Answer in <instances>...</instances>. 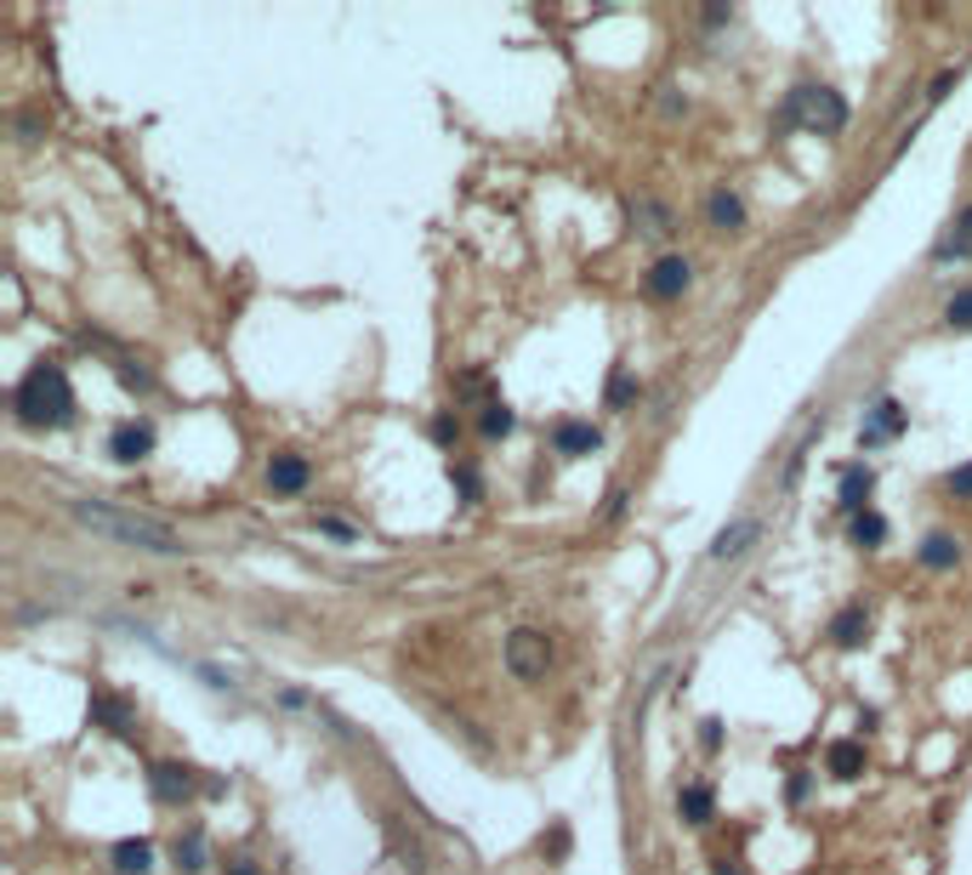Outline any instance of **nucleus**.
I'll list each match as a JSON object with an SVG mask.
<instances>
[{
    "instance_id": "nucleus-1",
    "label": "nucleus",
    "mask_w": 972,
    "mask_h": 875,
    "mask_svg": "<svg viewBox=\"0 0 972 875\" xmlns=\"http://www.w3.org/2000/svg\"><path fill=\"white\" fill-rule=\"evenodd\" d=\"M63 507H68V517L80 523V529H91L109 546H132V552H154V558H183L188 552L183 535L171 529V523H160V517L109 507V500H63Z\"/></svg>"
},
{
    "instance_id": "nucleus-2",
    "label": "nucleus",
    "mask_w": 972,
    "mask_h": 875,
    "mask_svg": "<svg viewBox=\"0 0 972 875\" xmlns=\"http://www.w3.org/2000/svg\"><path fill=\"white\" fill-rule=\"evenodd\" d=\"M12 415L23 421V427H46V433H63L74 427V387H68V370L52 364V359H40L23 370V382L12 392Z\"/></svg>"
},
{
    "instance_id": "nucleus-3",
    "label": "nucleus",
    "mask_w": 972,
    "mask_h": 875,
    "mask_svg": "<svg viewBox=\"0 0 972 875\" xmlns=\"http://www.w3.org/2000/svg\"><path fill=\"white\" fill-rule=\"evenodd\" d=\"M790 125L831 137V132H842V125H847V97L836 86H796V91H785V103H780V132H790Z\"/></svg>"
},
{
    "instance_id": "nucleus-4",
    "label": "nucleus",
    "mask_w": 972,
    "mask_h": 875,
    "mask_svg": "<svg viewBox=\"0 0 972 875\" xmlns=\"http://www.w3.org/2000/svg\"><path fill=\"white\" fill-rule=\"evenodd\" d=\"M546 665H552V637H546V632H529V625H523V632L507 637V671L518 683L546 677Z\"/></svg>"
},
{
    "instance_id": "nucleus-5",
    "label": "nucleus",
    "mask_w": 972,
    "mask_h": 875,
    "mask_svg": "<svg viewBox=\"0 0 972 875\" xmlns=\"http://www.w3.org/2000/svg\"><path fill=\"white\" fill-rule=\"evenodd\" d=\"M910 427V410L899 404V398H882V404H870L864 410V421H859V449H882V443H893Z\"/></svg>"
},
{
    "instance_id": "nucleus-6",
    "label": "nucleus",
    "mask_w": 972,
    "mask_h": 875,
    "mask_svg": "<svg viewBox=\"0 0 972 875\" xmlns=\"http://www.w3.org/2000/svg\"><path fill=\"white\" fill-rule=\"evenodd\" d=\"M757 540H762V517L739 512L734 523H722V529H716V540H711V563H739Z\"/></svg>"
},
{
    "instance_id": "nucleus-7",
    "label": "nucleus",
    "mask_w": 972,
    "mask_h": 875,
    "mask_svg": "<svg viewBox=\"0 0 972 875\" xmlns=\"http://www.w3.org/2000/svg\"><path fill=\"white\" fill-rule=\"evenodd\" d=\"M688 285H694V262L688 257H660L655 267L643 273V290L655 296V302H677Z\"/></svg>"
},
{
    "instance_id": "nucleus-8",
    "label": "nucleus",
    "mask_w": 972,
    "mask_h": 875,
    "mask_svg": "<svg viewBox=\"0 0 972 875\" xmlns=\"http://www.w3.org/2000/svg\"><path fill=\"white\" fill-rule=\"evenodd\" d=\"M148 790H154V802L183 808L188 796L199 790V779H194V767H188V762H154V767H148Z\"/></svg>"
},
{
    "instance_id": "nucleus-9",
    "label": "nucleus",
    "mask_w": 972,
    "mask_h": 875,
    "mask_svg": "<svg viewBox=\"0 0 972 875\" xmlns=\"http://www.w3.org/2000/svg\"><path fill=\"white\" fill-rule=\"evenodd\" d=\"M109 455L120 466H137L154 455V421H120V427L109 433Z\"/></svg>"
},
{
    "instance_id": "nucleus-10",
    "label": "nucleus",
    "mask_w": 972,
    "mask_h": 875,
    "mask_svg": "<svg viewBox=\"0 0 972 875\" xmlns=\"http://www.w3.org/2000/svg\"><path fill=\"white\" fill-rule=\"evenodd\" d=\"M552 449L563 461H581V455H591V449H603V433H597L591 421H581V415H563L552 427Z\"/></svg>"
},
{
    "instance_id": "nucleus-11",
    "label": "nucleus",
    "mask_w": 972,
    "mask_h": 875,
    "mask_svg": "<svg viewBox=\"0 0 972 875\" xmlns=\"http://www.w3.org/2000/svg\"><path fill=\"white\" fill-rule=\"evenodd\" d=\"M86 711H91V722H97L103 734H114V739H137V711H132L120 693H91V705H86Z\"/></svg>"
},
{
    "instance_id": "nucleus-12",
    "label": "nucleus",
    "mask_w": 972,
    "mask_h": 875,
    "mask_svg": "<svg viewBox=\"0 0 972 875\" xmlns=\"http://www.w3.org/2000/svg\"><path fill=\"white\" fill-rule=\"evenodd\" d=\"M706 222L716 234H745V222H751V211H745V199L734 188H711L706 199Z\"/></svg>"
},
{
    "instance_id": "nucleus-13",
    "label": "nucleus",
    "mask_w": 972,
    "mask_h": 875,
    "mask_svg": "<svg viewBox=\"0 0 972 875\" xmlns=\"http://www.w3.org/2000/svg\"><path fill=\"white\" fill-rule=\"evenodd\" d=\"M870 495H876V472H870L864 461L847 466V472H842V489H836V507H842L847 517H859V512H870Z\"/></svg>"
},
{
    "instance_id": "nucleus-14",
    "label": "nucleus",
    "mask_w": 972,
    "mask_h": 875,
    "mask_svg": "<svg viewBox=\"0 0 972 875\" xmlns=\"http://www.w3.org/2000/svg\"><path fill=\"white\" fill-rule=\"evenodd\" d=\"M825 637H831V648H842V654H853V648H864V637H870V614L853 603V609H842L831 625H825Z\"/></svg>"
},
{
    "instance_id": "nucleus-15",
    "label": "nucleus",
    "mask_w": 972,
    "mask_h": 875,
    "mask_svg": "<svg viewBox=\"0 0 972 875\" xmlns=\"http://www.w3.org/2000/svg\"><path fill=\"white\" fill-rule=\"evenodd\" d=\"M308 484H313V472H308L302 455H273L267 461V489L273 495H302Z\"/></svg>"
},
{
    "instance_id": "nucleus-16",
    "label": "nucleus",
    "mask_w": 972,
    "mask_h": 875,
    "mask_svg": "<svg viewBox=\"0 0 972 875\" xmlns=\"http://www.w3.org/2000/svg\"><path fill=\"white\" fill-rule=\"evenodd\" d=\"M915 563H921V568H933V574L956 568V563H961V540H956V535H944V529H933L927 540L915 546Z\"/></svg>"
},
{
    "instance_id": "nucleus-17",
    "label": "nucleus",
    "mask_w": 972,
    "mask_h": 875,
    "mask_svg": "<svg viewBox=\"0 0 972 875\" xmlns=\"http://www.w3.org/2000/svg\"><path fill=\"white\" fill-rule=\"evenodd\" d=\"M632 222H637V234H648V239L677 234V211L660 205V199H632Z\"/></svg>"
},
{
    "instance_id": "nucleus-18",
    "label": "nucleus",
    "mask_w": 972,
    "mask_h": 875,
    "mask_svg": "<svg viewBox=\"0 0 972 875\" xmlns=\"http://www.w3.org/2000/svg\"><path fill=\"white\" fill-rule=\"evenodd\" d=\"M109 864H114V875H148V870H154V841H142V836L114 841Z\"/></svg>"
},
{
    "instance_id": "nucleus-19",
    "label": "nucleus",
    "mask_w": 972,
    "mask_h": 875,
    "mask_svg": "<svg viewBox=\"0 0 972 875\" xmlns=\"http://www.w3.org/2000/svg\"><path fill=\"white\" fill-rule=\"evenodd\" d=\"M961 257H972V205L950 222V234L933 245V262H938V267H944V262H961Z\"/></svg>"
},
{
    "instance_id": "nucleus-20",
    "label": "nucleus",
    "mask_w": 972,
    "mask_h": 875,
    "mask_svg": "<svg viewBox=\"0 0 972 875\" xmlns=\"http://www.w3.org/2000/svg\"><path fill=\"white\" fill-rule=\"evenodd\" d=\"M825 767H831V779H859L864 773V745L859 739H836L825 750Z\"/></svg>"
},
{
    "instance_id": "nucleus-21",
    "label": "nucleus",
    "mask_w": 972,
    "mask_h": 875,
    "mask_svg": "<svg viewBox=\"0 0 972 875\" xmlns=\"http://www.w3.org/2000/svg\"><path fill=\"white\" fill-rule=\"evenodd\" d=\"M171 859H177L183 875H199V870H205V859H211L205 853V830H199V824H194V830H183L177 841H171Z\"/></svg>"
},
{
    "instance_id": "nucleus-22",
    "label": "nucleus",
    "mask_w": 972,
    "mask_h": 875,
    "mask_svg": "<svg viewBox=\"0 0 972 875\" xmlns=\"http://www.w3.org/2000/svg\"><path fill=\"white\" fill-rule=\"evenodd\" d=\"M677 813H683V824H711V813H716L711 785H683L677 790Z\"/></svg>"
},
{
    "instance_id": "nucleus-23",
    "label": "nucleus",
    "mask_w": 972,
    "mask_h": 875,
    "mask_svg": "<svg viewBox=\"0 0 972 875\" xmlns=\"http://www.w3.org/2000/svg\"><path fill=\"white\" fill-rule=\"evenodd\" d=\"M478 433H484L489 443H501V438H512V433H518V415H512V404H507V398H489V404H484V415H478Z\"/></svg>"
},
{
    "instance_id": "nucleus-24",
    "label": "nucleus",
    "mask_w": 972,
    "mask_h": 875,
    "mask_svg": "<svg viewBox=\"0 0 972 875\" xmlns=\"http://www.w3.org/2000/svg\"><path fill=\"white\" fill-rule=\"evenodd\" d=\"M114 375H120V387H126V392H137V398H148V392H154V370H148V364H137V359H126V353H114Z\"/></svg>"
},
{
    "instance_id": "nucleus-25",
    "label": "nucleus",
    "mask_w": 972,
    "mask_h": 875,
    "mask_svg": "<svg viewBox=\"0 0 972 875\" xmlns=\"http://www.w3.org/2000/svg\"><path fill=\"white\" fill-rule=\"evenodd\" d=\"M847 535H853V546H864V552H876V546L887 540V517L882 512H859L853 523H847Z\"/></svg>"
},
{
    "instance_id": "nucleus-26",
    "label": "nucleus",
    "mask_w": 972,
    "mask_h": 875,
    "mask_svg": "<svg viewBox=\"0 0 972 875\" xmlns=\"http://www.w3.org/2000/svg\"><path fill=\"white\" fill-rule=\"evenodd\" d=\"M637 398H643V382H637L632 370H614V375H609L603 404H609V410H626V404H637Z\"/></svg>"
},
{
    "instance_id": "nucleus-27",
    "label": "nucleus",
    "mask_w": 972,
    "mask_h": 875,
    "mask_svg": "<svg viewBox=\"0 0 972 875\" xmlns=\"http://www.w3.org/2000/svg\"><path fill=\"white\" fill-rule=\"evenodd\" d=\"M944 330H972V285L944 302Z\"/></svg>"
},
{
    "instance_id": "nucleus-28",
    "label": "nucleus",
    "mask_w": 972,
    "mask_h": 875,
    "mask_svg": "<svg viewBox=\"0 0 972 875\" xmlns=\"http://www.w3.org/2000/svg\"><path fill=\"white\" fill-rule=\"evenodd\" d=\"M450 484L461 489L466 507H478V500H484V478H478V472H472L466 461H450Z\"/></svg>"
},
{
    "instance_id": "nucleus-29",
    "label": "nucleus",
    "mask_w": 972,
    "mask_h": 875,
    "mask_svg": "<svg viewBox=\"0 0 972 875\" xmlns=\"http://www.w3.org/2000/svg\"><path fill=\"white\" fill-rule=\"evenodd\" d=\"M540 853H546V859H563V853H569V824H563V818L540 836Z\"/></svg>"
},
{
    "instance_id": "nucleus-30",
    "label": "nucleus",
    "mask_w": 972,
    "mask_h": 875,
    "mask_svg": "<svg viewBox=\"0 0 972 875\" xmlns=\"http://www.w3.org/2000/svg\"><path fill=\"white\" fill-rule=\"evenodd\" d=\"M313 529H319V535H331V540H359V529H353V523H341V517H331V512H324V517H313Z\"/></svg>"
},
{
    "instance_id": "nucleus-31",
    "label": "nucleus",
    "mask_w": 972,
    "mask_h": 875,
    "mask_svg": "<svg viewBox=\"0 0 972 875\" xmlns=\"http://www.w3.org/2000/svg\"><path fill=\"white\" fill-rule=\"evenodd\" d=\"M433 438H438L444 449H456V438H461V421H456V415H433Z\"/></svg>"
},
{
    "instance_id": "nucleus-32",
    "label": "nucleus",
    "mask_w": 972,
    "mask_h": 875,
    "mask_svg": "<svg viewBox=\"0 0 972 875\" xmlns=\"http://www.w3.org/2000/svg\"><path fill=\"white\" fill-rule=\"evenodd\" d=\"M808 443H813V438H808ZM808 443H796V449H790V461H785V472H780V484H785V489H790L796 478H802V461H808Z\"/></svg>"
},
{
    "instance_id": "nucleus-33",
    "label": "nucleus",
    "mask_w": 972,
    "mask_h": 875,
    "mask_svg": "<svg viewBox=\"0 0 972 875\" xmlns=\"http://www.w3.org/2000/svg\"><path fill=\"white\" fill-rule=\"evenodd\" d=\"M808 790H813V779H808V773H790V785H785V796H790V802H796V808H802V802H808Z\"/></svg>"
},
{
    "instance_id": "nucleus-34",
    "label": "nucleus",
    "mask_w": 972,
    "mask_h": 875,
    "mask_svg": "<svg viewBox=\"0 0 972 875\" xmlns=\"http://www.w3.org/2000/svg\"><path fill=\"white\" fill-rule=\"evenodd\" d=\"M700 745H706V750H716V745H722V722H716V716H706V722H700Z\"/></svg>"
},
{
    "instance_id": "nucleus-35",
    "label": "nucleus",
    "mask_w": 972,
    "mask_h": 875,
    "mask_svg": "<svg viewBox=\"0 0 972 875\" xmlns=\"http://www.w3.org/2000/svg\"><path fill=\"white\" fill-rule=\"evenodd\" d=\"M950 495H967V500H972V461H967L961 472H950Z\"/></svg>"
},
{
    "instance_id": "nucleus-36",
    "label": "nucleus",
    "mask_w": 972,
    "mask_h": 875,
    "mask_svg": "<svg viewBox=\"0 0 972 875\" xmlns=\"http://www.w3.org/2000/svg\"><path fill=\"white\" fill-rule=\"evenodd\" d=\"M17 137L35 142V137H40V120H35V114H17Z\"/></svg>"
},
{
    "instance_id": "nucleus-37",
    "label": "nucleus",
    "mask_w": 972,
    "mask_h": 875,
    "mask_svg": "<svg viewBox=\"0 0 972 875\" xmlns=\"http://www.w3.org/2000/svg\"><path fill=\"white\" fill-rule=\"evenodd\" d=\"M279 705H285V711H302V705H308V693H302V688H285V693H279Z\"/></svg>"
},
{
    "instance_id": "nucleus-38",
    "label": "nucleus",
    "mask_w": 972,
    "mask_h": 875,
    "mask_svg": "<svg viewBox=\"0 0 972 875\" xmlns=\"http://www.w3.org/2000/svg\"><path fill=\"white\" fill-rule=\"evenodd\" d=\"M711 875H745V870H739V859H728V853H722V859L711 864Z\"/></svg>"
},
{
    "instance_id": "nucleus-39",
    "label": "nucleus",
    "mask_w": 972,
    "mask_h": 875,
    "mask_svg": "<svg viewBox=\"0 0 972 875\" xmlns=\"http://www.w3.org/2000/svg\"><path fill=\"white\" fill-rule=\"evenodd\" d=\"M228 875H262L257 859H228Z\"/></svg>"
}]
</instances>
